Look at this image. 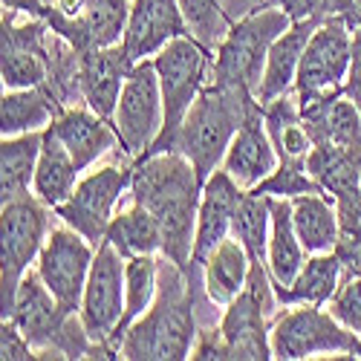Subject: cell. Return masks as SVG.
<instances>
[{"label": "cell", "mask_w": 361, "mask_h": 361, "mask_svg": "<svg viewBox=\"0 0 361 361\" xmlns=\"http://www.w3.org/2000/svg\"><path fill=\"white\" fill-rule=\"evenodd\" d=\"M49 217H55V212L35 194L4 202V208H0V240H4V252H0V312H4V318L12 312L23 275L38 263V255L52 231Z\"/></svg>", "instance_id": "ba28073f"}, {"label": "cell", "mask_w": 361, "mask_h": 361, "mask_svg": "<svg viewBox=\"0 0 361 361\" xmlns=\"http://www.w3.org/2000/svg\"><path fill=\"white\" fill-rule=\"evenodd\" d=\"M78 318L96 344L99 358H118V326L125 318V257L110 240L96 249Z\"/></svg>", "instance_id": "8fae6325"}, {"label": "cell", "mask_w": 361, "mask_h": 361, "mask_svg": "<svg viewBox=\"0 0 361 361\" xmlns=\"http://www.w3.org/2000/svg\"><path fill=\"white\" fill-rule=\"evenodd\" d=\"M61 113L44 87H26V90H4L0 96V133L20 136L47 130L55 116Z\"/></svg>", "instance_id": "4dcf8cb0"}, {"label": "cell", "mask_w": 361, "mask_h": 361, "mask_svg": "<svg viewBox=\"0 0 361 361\" xmlns=\"http://www.w3.org/2000/svg\"><path fill=\"white\" fill-rule=\"evenodd\" d=\"M255 104L257 96L246 93V90L226 87L208 78L173 142V150H179L197 168L202 183L223 165L237 128L243 125L246 113Z\"/></svg>", "instance_id": "3957f363"}, {"label": "cell", "mask_w": 361, "mask_h": 361, "mask_svg": "<svg viewBox=\"0 0 361 361\" xmlns=\"http://www.w3.org/2000/svg\"><path fill=\"white\" fill-rule=\"evenodd\" d=\"M341 281H344V272H341L336 252H321V255H307L295 281L275 292H278L281 307H292V304L326 307L333 300V295L338 292Z\"/></svg>", "instance_id": "f1b7e54d"}, {"label": "cell", "mask_w": 361, "mask_h": 361, "mask_svg": "<svg viewBox=\"0 0 361 361\" xmlns=\"http://www.w3.org/2000/svg\"><path fill=\"white\" fill-rule=\"evenodd\" d=\"M272 200V228H269V246H266V269L275 289H283L295 281L300 266L307 260V249L298 240L295 223H292V202L283 197Z\"/></svg>", "instance_id": "cb8c5ba5"}, {"label": "cell", "mask_w": 361, "mask_h": 361, "mask_svg": "<svg viewBox=\"0 0 361 361\" xmlns=\"http://www.w3.org/2000/svg\"><path fill=\"white\" fill-rule=\"evenodd\" d=\"M179 6H183L191 35L200 44H205L208 49H217L231 26V15L226 12V0H179Z\"/></svg>", "instance_id": "836d02e7"}, {"label": "cell", "mask_w": 361, "mask_h": 361, "mask_svg": "<svg viewBox=\"0 0 361 361\" xmlns=\"http://www.w3.org/2000/svg\"><path fill=\"white\" fill-rule=\"evenodd\" d=\"M55 32L44 18L4 12L0 20V78L4 90L44 87L52 70Z\"/></svg>", "instance_id": "5bb4252c"}, {"label": "cell", "mask_w": 361, "mask_h": 361, "mask_svg": "<svg viewBox=\"0 0 361 361\" xmlns=\"http://www.w3.org/2000/svg\"><path fill=\"white\" fill-rule=\"evenodd\" d=\"M278 165H281V157H278L272 139H269V130H266V122H263V107L257 102L246 113L243 125L237 128L220 168L234 179L240 188L249 191V188L260 185Z\"/></svg>", "instance_id": "d6986e66"}, {"label": "cell", "mask_w": 361, "mask_h": 361, "mask_svg": "<svg viewBox=\"0 0 361 361\" xmlns=\"http://www.w3.org/2000/svg\"><path fill=\"white\" fill-rule=\"evenodd\" d=\"M281 300L269 278L266 263H255L246 289L220 312V336L226 341L228 361H269L272 355V329Z\"/></svg>", "instance_id": "52a82bcc"}, {"label": "cell", "mask_w": 361, "mask_h": 361, "mask_svg": "<svg viewBox=\"0 0 361 361\" xmlns=\"http://www.w3.org/2000/svg\"><path fill=\"white\" fill-rule=\"evenodd\" d=\"M191 35L179 0H130L122 47L130 61H150L171 41Z\"/></svg>", "instance_id": "e0dca14e"}, {"label": "cell", "mask_w": 361, "mask_h": 361, "mask_svg": "<svg viewBox=\"0 0 361 361\" xmlns=\"http://www.w3.org/2000/svg\"><path fill=\"white\" fill-rule=\"evenodd\" d=\"M78 179H81V171H78L73 154L64 147V142L47 128L44 130V142H41L38 168H35L32 194L55 212L58 205L70 200V194L78 185Z\"/></svg>", "instance_id": "484cf974"}, {"label": "cell", "mask_w": 361, "mask_h": 361, "mask_svg": "<svg viewBox=\"0 0 361 361\" xmlns=\"http://www.w3.org/2000/svg\"><path fill=\"white\" fill-rule=\"evenodd\" d=\"M252 255L243 249L237 237H226L223 243L200 263V281H202V292L212 300L214 310H226L231 300L246 289L249 275H252Z\"/></svg>", "instance_id": "7402d4cb"}, {"label": "cell", "mask_w": 361, "mask_h": 361, "mask_svg": "<svg viewBox=\"0 0 361 361\" xmlns=\"http://www.w3.org/2000/svg\"><path fill=\"white\" fill-rule=\"evenodd\" d=\"M96 249L99 246H93L87 237H81L75 228L58 220L38 255L35 272L41 275L44 286L52 292L58 307L67 315H78L81 310V298L96 260Z\"/></svg>", "instance_id": "9a60e30c"}, {"label": "cell", "mask_w": 361, "mask_h": 361, "mask_svg": "<svg viewBox=\"0 0 361 361\" xmlns=\"http://www.w3.org/2000/svg\"><path fill=\"white\" fill-rule=\"evenodd\" d=\"M269 228H272V200L257 191H243L231 220V237H237L255 263L266 260Z\"/></svg>", "instance_id": "d6a6232c"}, {"label": "cell", "mask_w": 361, "mask_h": 361, "mask_svg": "<svg viewBox=\"0 0 361 361\" xmlns=\"http://www.w3.org/2000/svg\"><path fill=\"white\" fill-rule=\"evenodd\" d=\"M130 67H133V61H130V55L125 52L122 44L78 52L81 102L110 122L113 113H116V104H118V96H122V87L128 81Z\"/></svg>", "instance_id": "44dd1931"}, {"label": "cell", "mask_w": 361, "mask_h": 361, "mask_svg": "<svg viewBox=\"0 0 361 361\" xmlns=\"http://www.w3.org/2000/svg\"><path fill=\"white\" fill-rule=\"evenodd\" d=\"M0 4H4V12L23 15V18H47V9H49L47 0H0Z\"/></svg>", "instance_id": "60d3db41"}, {"label": "cell", "mask_w": 361, "mask_h": 361, "mask_svg": "<svg viewBox=\"0 0 361 361\" xmlns=\"http://www.w3.org/2000/svg\"><path fill=\"white\" fill-rule=\"evenodd\" d=\"M350 6H353L355 18H358V23H361V0H350Z\"/></svg>", "instance_id": "7bdbcfd3"}, {"label": "cell", "mask_w": 361, "mask_h": 361, "mask_svg": "<svg viewBox=\"0 0 361 361\" xmlns=\"http://www.w3.org/2000/svg\"><path fill=\"white\" fill-rule=\"evenodd\" d=\"M289 202H292V223H295L298 240L304 243L307 255L333 252L341 234V217H338L336 200L326 197L324 191H310Z\"/></svg>", "instance_id": "d4e9b609"}, {"label": "cell", "mask_w": 361, "mask_h": 361, "mask_svg": "<svg viewBox=\"0 0 361 361\" xmlns=\"http://www.w3.org/2000/svg\"><path fill=\"white\" fill-rule=\"evenodd\" d=\"M49 130L64 142V147L73 154L81 173L96 168L107 157H125L122 145H118V136H116V128L107 122L104 116L90 110L87 104L64 107L55 116Z\"/></svg>", "instance_id": "ac0fdd59"}, {"label": "cell", "mask_w": 361, "mask_h": 361, "mask_svg": "<svg viewBox=\"0 0 361 361\" xmlns=\"http://www.w3.org/2000/svg\"><path fill=\"white\" fill-rule=\"evenodd\" d=\"M272 355L281 361H304L324 355H353L361 358V338L329 312L315 304H292L281 312L269 329Z\"/></svg>", "instance_id": "9c48e42d"}, {"label": "cell", "mask_w": 361, "mask_h": 361, "mask_svg": "<svg viewBox=\"0 0 361 361\" xmlns=\"http://www.w3.org/2000/svg\"><path fill=\"white\" fill-rule=\"evenodd\" d=\"M130 179L133 162L128 157L118 162H99L96 168L81 173L70 200L55 208V220L75 228L93 246H102L116 212L130 194Z\"/></svg>", "instance_id": "30bf717a"}, {"label": "cell", "mask_w": 361, "mask_h": 361, "mask_svg": "<svg viewBox=\"0 0 361 361\" xmlns=\"http://www.w3.org/2000/svg\"><path fill=\"white\" fill-rule=\"evenodd\" d=\"M113 249L122 257H139V255H162V226L147 212L145 205L125 200V205L116 212L107 237Z\"/></svg>", "instance_id": "f546056e"}, {"label": "cell", "mask_w": 361, "mask_h": 361, "mask_svg": "<svg viewBox=\"0 0 361 361\" xmlns=\"http://www.w3.org/2000/svg\"><path fill=\"white\" fill-rule=\"evenodd\" d=\"M326 310L361 338V278H344Z\"/></svg>", "instance_id": "d590c367"}, {"label": "cell", "mask_w": 361, "mask_h": 361, "mask_svg": "<svg viewBox=\"0 0 361 361\" xmlns=\"http://www.w3.org/2000/svg\"><path fill=\"white\" fill-rule=\"evenodd\" d=\"M243 197L234 179L217 168L205 179L200 212H197V228H194V252H191V272H197L200 263L212 255L226 237H231V220L237 212V202Z\"/></svg>", "instance_id": "ffe728a7"}, {"label": "cell", "mask_w": 361, "mask_h": 361, "mask_svg": "<svg viewBox=\"0 0 361 361\" xmlns=\"http://www.w3.org/2000/svg\"><path fill=\"white\" fill-rule=\"evenodd\" d=\"M150 61H154L157 75H159L162 107H165V125H162L157 145L150 147V154H162V150H173L176 133L183 128L188 110L194 107L202 87L212 78L214 49L200 44L194 35H183L171 41L162 52H157Z\"/></svg>", "instance_id": "8992f818"}, {"label": "cell", "mask_w": 361, "mask_h": 361, "mask_svg": "<svg viewBox=\"0 0 361 361\" xmlns=\"http://www.w3.org/2000/svg\"><path fill=\"white\" fill-rule=\"evenodd\" d=\"M0 358L4 361H26V358H38L35 347L29 344V338L20 333V326L12 318L0 321Z\"/></svg>", "instance_id": "f35d334b"}, {"label": "cell", "mask_w": 361, "mask_h": 361, "mask_svg": "<svg viewBox=\"0 0 361 361\" xmlns=\"http://www.w3.org/2000/svg\"><path fill=\"white\" fill-rule=\"evenodd\" d=\"M272 4L281 6L289 15L292 23H298V20H326L329 15L353 12L350 0H272Z\"/></svg>", "instance_id": "74e56055"}, {"label": "cell", "mask_w": 361, "mask_h": 361, "mask_svg": "<svg viewBox=\"0 0 361 361\" xmlns=\"http://www.w3.org/2000/svg\"><path fill=\"white\" fill-rule=\"evenodd\" d=\"M289 23H292L289 15L275 4L260 6L243 18H234L226 38L214 49L212 81L226 87H240L257 96L269 49L289 29Z\"/></svg>", "instance_id": "5b68a950"}, {"label": "cell", "mask_w": 361, "mask_h": 361, "mask_svg": "<svg viewBox=\"0 0 361 361\" xmlns=\"http://www.w3.org/2000/svg\"><path fill=\"white\" fill-rule=\"evenodd\" d=\"M159 272H162V255L125 257V318L122 326H118V347H122V338L130 329V324L154 307L159 292Z\"/></svg>", "instance_id": "1f68e13d"}, {"label": "cell", "mask_w": 361, "mask_h": 361, "mask_svg": "<svg viewBox=\"0 0 361 361\" xmlns=\"http://www.w3.org/2000/svg\"><path fill=\"white\" fill-rule=\"evenodd\" d=\"M344 96L358 107L361 113V23L355 26V41H353V61H350V73L344 81Z\"/></svg>", "instance_id": "ab89813d"}, {"label": "cell", "mask_w": 361, "mask_h": 361, "mask_svg": "<svg viewBox=\"0 0 361 361\" xmlns=\"http://www.w3.org/2000/svg\"><path fill=\"white\" fill-rule=\"evenodd\" d=\"M269 4H272V0H226V12L234 20V18H243V15H249L260 6H269Z\"/></svg>", "instance_id": "b9f144b4"}, {"label": "cell", "mask_w": 361, "mask_h": 361, "mask_svg": "<svg viewBox=\"0 0 361 361\" xmlns=\"http://www.w3.org/2000/svg\"><path fill=\"white\" fill-rule=\"evenodd\" d=\"M266 197H283V200H295L300 194H310V191H321L318 183L312 179V173L307 171V162H281L272 173H269L260 185L249 188Z\"/></svg>", "instance_id": "e575fe53"}, {"label": "cell", "mask_w": 361, "mask_h": 361, "mask_svg": "<svg viewBox=\"0 0 361 361\" xmlns=\"http://www.w3.org/2000/svg\"><path fill=\"white\" fill-rule=\"evenodd\" d=\"M333 252L344 278H361V217H341V234Z\"/></svg>", "instance_id": "8d00e7d4"}, {"label": "cell", "mask_w": 361, "mask_h": 361, "mask_svg": "<svg viewBox=\"0 0 361 361\" xmlns=\"http://www.w3.org/2000/svg\"><path fill=\"white\" fill-rule=\"evenodd\" d=\"M321 20H298L289 23L286 32L272 44L266 58V70H263V81L257 90V102H272L278 96L292 93L295 78H298V67H300V58H304V49L315 32V26Z\"/></svg>", "instance_id": "603a6c76"}, {"label": "cell", "mask_w": 361, "mask_h": 361, "mask_svg": "<svg viewBox=\"0 0 361 361\" xmlns=\"http://www.w3.org/2000/svg\"><path fill=\"white\" fill-rule=\"evenodd\" d=\"M110 125L116 128L122 154L130 162L150 154V147L157 145L165 125V107L154 61H136L130 67Z\"/></svg>", "instance_id": "4fadbf2b"}, {"label": "cell", "mask_w": 361, "mask_h": 361, "mask_svg": "<svg viewBox=\"0 0 361 361\" xmlns=\"http://www.w3.org/2000/svg\"><path fill=\"white\" fill-rule=\"evenodd\" d=\"M6 318L20 326V333L35 347L38 358H99V350L90 341L81 318L67 315L58 307V300L44 286L35 269L23 275L12 312Z\"/></svg>", "instance_id": "277c9868"}, {"label": "cell", "mask_w": 361, "mask_h": 361, "mask_svg": "<svg viewBox=\"0 0 361 361\" xmlns=\"http://www.w3.org/2000/svg\"><path fill=\"white\" fill-rule=\"evenodd\" d=\"M47 4H52V0H47Z\"/></svg>", "instance_id": "ee69618b"}, {"label": "cell", "mask_w": 361, "mask_h": 361, "mask_svg": "<svg viewBox=\"0 0 361 361\" xmlns=\"http://www.w3.org/2000/svg\"><path fill=\"white\" fill-rule=\"evenodd\" d=\"M41 142L44 130L4 136L0 142V202H12L32 194Z\"/></svg>", "instance_id": "83f0119b"}, {"label": "cell", "mask_w": 361, "mask_h": 361, "mask_svg": "<svg viewBox=\"0 0 361 361\" xmlns=\"http://www.w3.org/2000/svg\"><path fill=\"white\" fill-rule=\"evenodd\" d=\"M202 179L197 168L179 154L162 150L133 162L128 200L145 205L162 226V257L191 272L194 228L202 197Z\"/></svg>", "instance_id": "6da1fadb"}, {"label": "cell", "mask_w": 361, "mask_h": 361, "mask_svg": "<svg viewBox=\"0 0 361 361\" xmlns=\"http://www.w3.org/2000/svg\"><path fill=\"white\" fill-rule=\"evenodd\" d=\"M355 26H358V18L353 12L329 15L315 26L292 87L300 102L329 96V93H344V81L353 61Z\"/></svg>", "instance_id": "7c38bea8"}, {"label": "cell", "mask_w": 361, "mask_h": 361, "mask_svg": "<svg viewBox=\"0 0 361 361\" xmlns=\"http://www.w3.org/2000/svg\"><path fill=\"white\" fill-rule=\"evenodd\" d=\"M130 0H52L47 9L49 29L75 52L122 44Z\"/></svg>", "instance_id": "2e32d148"}, {"label": "cell", "mask_w": 361, "mask_h": 361, "mask_svg": "<svg viewBox=\"0 0 361 361\" xmlns=\"http://www.w3.org/2000/svg\"><path fill=\"white\" fill-rule=\"evenodd\" d=\"M200 300L202 292L200 272H185L183 266L162 257L157 300L130 329L118 347V358L128 361H183L191 358L200 333ZM212 304V300H208Z\"/></svg>", "instance_id": "7a4b0ae2"}, {"label": "cell", "mask_w": 361, "mask_h": 361, "mask_svg": "<svg viewBox=\"0 0 361 361\" xmlns=\"http://www.w3.org/2000/svg\"><path fill=\"white\" fill-rule=\"evenodd\" d=\"M260 107H263L269 139H272L281 162H307L312 150V136L304 125V113H300V102L295 96V90L272 102H263Z\"/></svg>", "instance_id": "4316f807"}]
</instances>
